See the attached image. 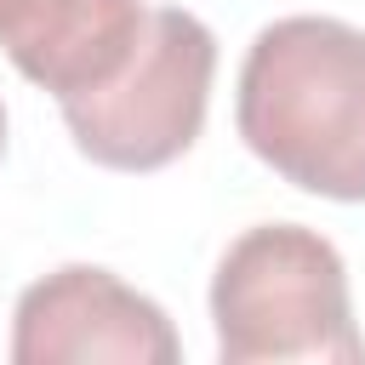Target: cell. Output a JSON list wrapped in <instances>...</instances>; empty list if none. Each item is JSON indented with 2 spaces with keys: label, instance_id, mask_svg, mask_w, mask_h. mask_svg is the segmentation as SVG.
Listing matches in <instances>:
<instances>
[{
  "label": "cell",
  "instance_id": "cell-1",
  "mask_svg": "<svg viewBox=\"0 0 365 365\" xmlns=\"http://www.w3.org/2000/svg\"><path fill=\"white\" fill-rule=\"evenodd\" d=\"M240 143L291 188L365 205V29L342 17H274L234 86Z\"/></svg>",
  "mask_w": 365,
  "mask_h": 365
},
{
  "label": "cell",
  "instance_id": "cell-2",
  "mask_svg": "<svg viewBox=\"0 0 365 365\" xmlns=\"http://www.w3.org/2000/svg\"><path fill=\"white\" fill-rule=\"evenodd\" d=\"M211 325L222 365H359L342 251L302 222L245 228L211 274Z\"/></svg>",
  "mask_w": 365,
  "mask_h": 365
},
{
  "label": "cell",
  "instance_id": "cell-3",
  "mask_svg": "<svg viewBox=\"0 0 365 365\" xmlns=\"http://www.w3.org/2000/svg\"><path fill=\"white\" fill-rule=\"evenodd\" d=\"M217 80V34L182 6H148V23L97 91L63 97V125L91 165L108 171H160L194 148L205 131Z\"/></svg>",
  "mask_w": 365,
  "mask_h": 365
},
{
  "label": "cell",
  "instance_id": "cell-4",
  "mask_svg": "<svg viewBox=\"0 0 365 365\" xmlns=\"http://www.w3.org/2000/svg\"><path fill=\"white\" fill-rule=\"evenodd\" d=\"M11 359L17 365H86V359L177 365L182 342L154 297L131 291L120 274L97 262H68L17 297Z\"/></svg>",
  "mask_w": 365,
  "mask_h": 365
},
{
  "label": "cell",
  "instance_id": "cell-5",
  "mask_svg": "<svg viewBox=\"0 0 365 365\" xmlns=\"http://www.w3.org/2000/svg\"><path fill=\"white\" fill-rule=\"evenodd\" d=\"M143 23V0H0V51L63 103L114 80Z\"/></svg>",
  "mask_w": 365,
  "mask_h": 365
},
{
  "label": "cell",
  "instance_id": "cell-6",
  "mask_svg": "<svg viewBox=\"0 0 365 365\" xmlns=\"http://www.w3.org/2000/svg\"><path fill=\"white\" fill-rule=\"evenodd\" d=\"M0 160H6V103H0Z\"/></svg>",
  "mask_w": 365,
  "mask_h": 365
}]
</instances>
